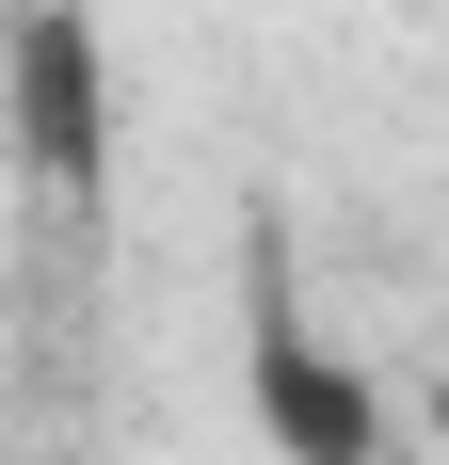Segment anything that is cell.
Here are the masks:
<instances>
[{"mask_svg": "<svg viewBox=\"0 0 449 465\" xmlns=\"http://www.w3.org/2000/svg\"><path fill=\"white\" fill-rule=\"evenodd\" d=\"M273 450H289V465H369V385L354 370H337V353H321V370H305V353H289V337H273Z\"/></svg>", "mask_w": 449, "mask_h": 465, "instance_id": "cell-2", "label": "cell"}, {"mask_svg": "<svg viewBox=\"0 0 449 465\" xmlns=\"http://www.w3.org/2000/svg\"><path fill=\"white\" fill-rule=\"evenodd\" d=\"M113 144V81H96V16H16V161L33 177H96Z\"/></svg>", "mask_w": 449, "mask_h": 465, "instance_id": "cell-1", "label": "cell"}]
</instances>
